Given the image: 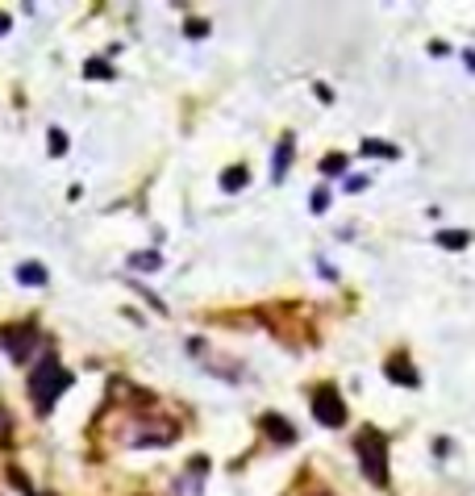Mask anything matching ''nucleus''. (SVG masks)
I'll return each instance as SVG.
<instances>
[{
  "label": "nucleus",
  "instance_id": "2",
  "mask_svg": "<svg viewBox=\"0 0 475 496\" xmlns=\"http://www.w3.org/2000/svg\"><path fill=\"white\" fill-rule=\"evenodd\" d=\"M67 384H71V376L63 371V363L54 355H42L38 368H34V380H29V401H34V409H38V413H51L54 401L67 393Z\"/></svg>",
  "mask_w": 475,
  "mask_h": 496
},
{
  "label": "nucleus",
  "instance_id": "23",
  "mask_svg": "<svg viewBox=\"0 0 475 496\" xmlns=\"http://www.w3.org/2000/svg\"><path fill=\"white\" fill-rule=\"evenodd\" d=\"M9 26H13V21H9V17L0 13V34H9Z\"/></svg>",
  "mask_w": 475,
  "mask_h": 496
},
{
  "label": "nucleus",
  "instance_id": "21",
  "mask_svg": "<svg viewBox=\"0 0 475 496\" xmlns=\"http://www.w3.org/2000/svg\"><path fill=\"white\" fill-rule=\"evenodd\" d=\"M201 34H209L205 21H188V38H201Z\"/></svg>",
  "mask_w": 475,
  "mask_h": 496
},
{
  "label": "nucleus",
  "instance_id": "12",
  "mask_svg": "<svg viewBox=\"0 0 475 496\" xmlns=\"http://www.w3.org/2000/svg\"><path fill=\"white\" fill-rule=\"evenodd\" d=\"M467 242H471L467 229H442V234H438V246H446V251H463Z\"/></svg>",
  "mask_w": 475,
  "mask_h": 496
},
{
  "label": "nucleus",
  "instance_id": "20",
  "mask_svg": "<svg viewBox=\"0 0 475 496\" xmlns=\"http://www.w3.org/2000/svg\"><path fill=\"white\" fill-rule=\"evenodd\" d=\"M342 167H347V159H338V154H330V159L322 163V171H330V176H334V171H342Z\"/></svg>",
  "mask_w": 475,
  "mask_h": 496
},
{
  "label": "nucleus",
  "instance_id": "15",
  "mask_svg": "<svg viewBox=\"0 0 475 496\" xmlns=\"http://www.w3.org/2000/svg\"><path fill=\"white\" fill-rule=\"evenodd\" d=\"M363 154H375V159H397V146H392V142H375V138H367L363 142Z\"/></svg>",
  "mask_w": 475,
  "mask_h": 496
},
{
  "label": "nucleus",
  "instance_id": "7",
  "mask_svg": "<svg viewBox=\"0 0 475 496\" xmlns=\"http://www.w3.org/2000/svg\"><path fill=\"white\" fill-rule=\"evenodd\" d=\"M388 380H397V384H405V388H417V384H422V376H417V371H413V363L405 355H392L388 359Z\"/></svg>",
  "mask_w": 475,
  "mask_h": 496
},
{
  "label": "nucleus",
  "instance_id": "22",
  "mask_svg": "<svg viewBox=\"0 0 475 496\" xmlns=\"http://www.w3.org/2000/svg\"><path fill=\"white\" fill-rule=\"evenodd\" d=\"M363 188H367V179H363V176H350L347 179V192H363Z\"/></svg>",
  "mask_w": 475,
  "mask_h": 496
},
{
  "label": "nucleus",
  "instance_id": "25",
  "mask_svg": "<svg viewBox=\"0 0 475 496\" xmlns=\"http://www.w3.org/2000/svg\"><path fill=\"white\" fill-rule=\"evenodd\" d=\"M308 496H330V492H308Z\"/></svg>",
  "mask_w": 475,
  "mask_h": 496
},
{
  "label": "nucleus",
  "instance_id": "3",
  "mask_svg": "<svg viewBox=\"0 0 475 496\" xmlns=\"http://www.w3.org/2000/svg\"><path fill=\"white\" fill-rule=\"evenodd\" d=\"M355 451H359V467L363 475L375 484V488H388V438L380 430H367L359 434V442H355Z\"/></svg>",
  "mask_w": 475,
  "mask_h": 496
},
{
  "label": "nucleus",
  "instance_id": "16",
  "mask_svg": "<svg viewBox=\"0 0 475 496\" xmlns=\"http://www.w3.org/2000/svg\"><path fill=\"white\" fill-rule=\"evenodd\" d=\"M84 76H92V79H109V76H113V67H109V63H104V59H88V67H84Z\"/></svg>",
  "mask_w": 475,
  "mask_h": 496
},
{
  "label": "nucleus",
  "instance_id": "18",
  "mask_svg": "<svg viewBox=\"0 0 475 496\" xmlns=\"http://www.w3.org/2000/svg\"><path fill=\"white\" fill-rule=\"evenodd\" d=\"M51 154H67V138H63V129H51Z\"/></svg>",
  "mask_w": 475,
  "mask_h": 496
},
{
  "label": "nucleus",
  "instance_id": "1",
  "mask_svg": "<svg viewBox=\"0 0 475 496\" xmlns=\"http://www.w3.org/2000/svg\"><path fill=\"white\" fill-rule=\"evenodd\" d=\"M176 438H180V421L163 417V413H138L121 430V442L126 446H171Z\"/></svg>",
  "mask_w": 475,
  "mask_h": 496
},
{
  "label": "nucleus",
  "instance_id": "24",
  "mask_svg": "<svg viewBox=\"0 0 475 496\" xmlns=\"http://www.w3.org/2000/svg\"><path fill=\"white\" fill-rule=\"evenodd\" d=\"M467 67H471V71H475V51H467Z\"/></svg>",
  "mask_w": 475,
  "mask_h": 496
},
{
  "label": "nucleus",
  "instance_id": "19",
  "mask_svg": "<svg viewBox=\"0 0 475 496\" xmlns=\"http://www.w3.org/2000/svg\"><path fill=\"white\" fill-rule=\"evenodd\" d=\"M325 204H330V192L317 188V192H313V213H325Z\"/></svg>",
  "mask_w": 475,
  "mask_h": 496
},
{
  "label": "nucleus",
  "instance_id": "13",
  "mask_svg": "<svg viewBox=\"0 0 475 496\" xmlns=\"http://www.w3.org/2000/svg\"><path fill=\"white\" fill-rule=\"evenodd\" d=\"M246 179H250V171H246V167H230V171L221 176V188H225V192H238V188H246Z\"/></svg>",
  "mask_w": 475,
  "mask_h": 496
},
{
  "label": "nucleus",
  "instance_id": "6",
  "mask_svg": "<svg viewBox=\"0 0 475 496\" xmlns=\"http://www.w3.org/2000/svg\"><path fill=\"white\" fill-rule=\"evenodd\" d=\"M0 343L9 346V355L13 359H26L29 351H34V343H38V330H34V326H21V330L0 334Z\"/></svg>",
  "mask_w": 475,
  "mask_h": 496
},
{
  "label": "nucleus",
  "instance_id": "17",
  "mask_svg": "<svg viewBox=\"0 0 475 496\" xmlns=\"http://www.w3.org/2000/svg\"><path fill=\"white\" fill-rule=\"evenodd\" d=\"M9 434H13V417H9V409H0V446L9 442Z\"/></svg>",
  "mask_w": 475,
  "mask_h": 496
},
{
  "label": "nucleus",
  "instance_id": "14",
  "mask_svg": "<svg viewBox=\"0 0 475 496\" xmlns=\"http://www.w3.org/2000/svg\"><path fill=\"white\" fill-rule=\"evenodd\" d=\"M129 268H134V271H159V268H163V255H154V251H142V255L129 259Z\"/></svg>",
  "mask_w": 475,
  "mask_h": 496
},
{
  "label": "nucleus",
  "instance_id": "9",
  "mask_svg": "<svg viewBox=\"0 0 475 496\" xmlns=\"http://www.w3.org/2000/svg\"><path fill=\"white\" fill-rule=\"evenodd\" d=\"M17 280L26 284V288H42V284H46V268H42V263H21V268H17Z\"/></svg>",
  "mask_w": 475,
  "mask_h": 496
},
{
  "label": "nucleus",
  "instance_id": "4",
  "mask_svg": "<svg viewBox=\"0 0 475 496\" xmlns=\"http://www.w3.org/2000/svg\"><path fill=\"white\" fill-rule=\"evenodd\" d=\"M308 405H313V417L322 421V426H342V421H347V405H342V396H338L334 384H322V388H313Z\"/></svg>",
  "mask_w": 475,
  "mask_h": 496
},
{
  "label": "nucleus",
  "instance_id": "10",
  "mask_svg": "<svg viewBox=\"0 0 475 496\" xmlns=\"http://www.w3.org/2000/svg\"><path fill=\"white\" fill-rule=\"evenodd\" d=\"M201 467H205V463L196 459V463H192V471L176 480V496H201V480H196V471H201Z\"/></svg>",
  "mask_w": 475,
  "mask_h": 496
},
{
  "label": "nucleus",
  "instance_id": "11",
  "mask_svg": "<svg viewBox=\"0 0 475 496\" xmlns=\"http://www.w3.org/2000/svg\"><path fill=\"white\" fill-rule=\"evenodd\" d=\"M288 163H292V138L280 142V151H275V167H271V179H283V176H288Z\"/></svg>",
  "mask_w": 475,
  "mask_h": 496
},
{
  "label": "nucleus",
  "instance_id": "5",
  "mask_svg": "<svg viewBox=\"0 0 475 496\" xmlns=\"http://www.w3.org/2000/svg\"><path fill=\"white\" fill-rule=\"evenodd\" d=\"M192 355L201 359V363H205V371L221 376V380H230V384H238V380H242V363H233V359H225L221 351H213V346L192 343Z\"/></svg>",
  "mask_w": 475,
  "mask_h": 496
},
{
  "label": "nucleus",
  "instance_id": "8",
  "mask_svg": "<svg viewBox=\"0 0 475 496\" xmlns=\"http://www.w3.org/2000/svg\"><path fill=\"white\" fill-rule=\"evenodd\" d=\"M263 430H267L271 438H275V442H292V438H296L292 426H288V421H283L280 413H267V417H263Z\"/></svg>",
  "mask_w": 475,
  "mask_h": 496
}]
</instances>
